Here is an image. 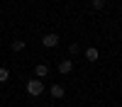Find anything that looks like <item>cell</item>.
Segmentation results:
<instances>
[{
    "mask_svg": "<svg viewBox=\"0 0 122 107\" xmlns=\"http://www.w3.org/2000/svg\"><path fill=\"white\" fill-rule=\"evenodd\" d=\"M86 58H88V61H98V58H100V51H98L95 46H88V49H86Z\"/></svg>",
    "mask_w": 122,
    "mask_h": 107,
    "instance_id": "4",
    "label": "cell"
},
{
    "mask_svg": "<svg viewBox=\"0 0 122 107\" xmlns=\"http://www.w3.org/2000/svg\"><path fill=\"white\" fill-rule=\"evenodd\" d=\"M25 46H27V44L22 42V39H15V42H12V51H22Z\"/></svg>",
    "mask_w": 122,
    "mask_h": 107,
    "instance_id": "7",
    "label": "cell"
},
{
    "mask_svg": "<svg viewBox=\"0 0 122 107\" xmlns=\"http://www.w3.org/2000/svg\"><path fill=\"white\" fill-rule=\"evenodd\" d=\"M64 95H66V88L64 85H51V97L59 100V97H64Z\"/></svg>",
    "mask_w": 122,
    "mask_h": 107,
    "instance_id": "5",
    "label": "cell"
},
{
    "mask_svg": "<svg viewBox=\"0 0 122 107\" xmlns=\"http://www.w3.org/2000/svg\"><path fill=\"white\" fill-rule=\"evenodd\" d=\"M7 78H10V71H7V68L3 66V68H0V83H5Z\"/></svg>",
    "mask_w": 122,
    "mask_h": 107,
    "instance_id": "8",
    "label": "cell"
},
{
    "mask_svg": "<svg viewBox=\"0 0 122 107\" xmlns=\"http://www.w3.org/2000/svg\"><path fill=\"white\" fill-rule=\"evenodd\" d=\"M68 54H71V56L81 54V46H78V44H71V46H68Z\"/></svg>",
    "mask_w": 122,
    "mask_h": 107,
    "instance_id": "9",
    "label": "cell"
},
{
    "mask_svg": "<svg viewBox=\"0 0 122 107\" xmlns=\"http://www.w3.org/2000/svg\"><path fill=\"white\" fill-rule=\"evenodd\" d=\"M42 44H44L46 49H54V46L59 44V34H44V39H42Z\"/></svg>",
    "mask_w": 122,
    "mask_h": 107,
    "instance_id": "2",
    "label": "cell"
},
{
    "mask_svg": "<svg viewBox=\"0 0 122 107\" xmlns=\"http://www.w3.org/2000/svg\"><path fill=\"white\" fill-rule=\"evenodd\" d=\"M27 93L32 95V97L42 95V93H44V83L39 80V78H34V80H29V83H27Z\"/></svg>",
    "mask_w": 122,
    "mask_h": 107,
    "instance_id": "1",
    "label": "cell"
},
{
    "mask_svg": "<svg viewBox=\"0 0 122 107\" xmlns=\"http://www.w3.org/2000/svg\"><path fill=\"white\" fill-rule=\"evenodd\" d=\"M34 73H37V78H44V75L49 73V66H44V63H39V66H34Z\"/></svg>",
    "mask_w": 122,
    "mask_h": 107,
    "instance_id": "6",
    "label": "cell"
},
{
    "mask_svg": "<svg viewBox=\"0 0 122 107\" xmlns=\"http://www.w3.org/2000/svg\"><path fill=\"white\" fill-rule=\"evenodd\" d=\"M105 7V0H93V10H103Z\"/></svg>",
    "mask_w": 122,
    "mask_h": 107,
    "instance_id": "10",
    "label": "cell"
},
{
    "mask_svg": "<svg viewBox=\"0 0 122 107\" xmlns=\"http://www.w3.org/2000/svg\"><path fill=\"white\" fill-rule=\"evenodd\" d=\"M59 71L64 73V75H68L71 71H73V61H68V58H64V61L59 63Z\"/></svg>",
    "mask_w": 122,
    "mask_h": 107,
    "instance_id": "3",
    "label": "cell"
}]
</instances>
